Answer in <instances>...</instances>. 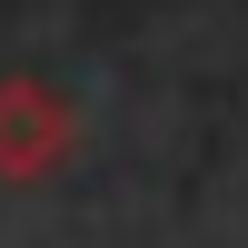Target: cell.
<instances>
[{
  "label": "cell",
  "mask_w": 248,
  "mask_h": 248,
  "mask_svg": "<svg viewBox=\"0 0 248 248\" xmlns=\"http://www.w3.org/2000/svg\"><path fill=\"white\" fill-rule=\"evenodd\" d=\"M79 149V99L40 70H0V189H40Z\"/></svg>",
  "instance_id": "6da1fadb"
}]
</instances>
